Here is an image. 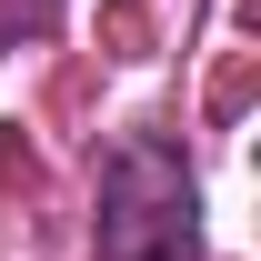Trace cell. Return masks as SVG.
<instances>
[{
  "mask_svg": "<svg viewBox=\"0 0 261 261\" xmlns=\"http://www.w3.org/2000/svg\"><path fill=\"white\" fill-rule=\"evenodd\" d=\"M100 261H201V191L171 141H121L100 171Z\"/></svg>",
  "mask_w": 261,
  "mask_h": 261,
  "instance_id": "6da1fadb",
  "label": "cell"
}]
</instances>
